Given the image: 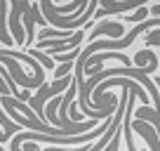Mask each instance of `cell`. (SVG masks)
Instances as JSON below:
<instances>
[{
    "mask_svg": "<svg viewBox=\"0 0 160 151\" xmlns=\"http://www.w3.org/2000/svg\"><path fill=\"white\" fill-rule=\"evenodd\" d=\"M106 128H101V130H92V132H85L82 137H64V135H52V137H45L42 132H19V135L12 139L10 149L12 151H21V142L26 139H38V142H61V144H80V142H87L92 139V137H99V132H104Z\"/></svg>",
    "mask_w": 160,
    "mask_h": 151,
    "instance_id": "6da1fadb",
    "label": "cell"
},
{
    "mask_svg": "<svg viewBox=\"0 0 160 151\" xmlns=\"http://www.w3.org/2000/svg\"><path fill=\"white\" fill-rule=\"evenodd\" d=\"M5 10H7V5H5V0H0V40L5 43V45H10L12 43V38H10V33H7V29H5Z\"/></svg>",
    "mask_w": 160,
    "mask_h": 151,
    "instance_id": "7a4b0ae2",
    "label": "cell"
},
{
    "mask_svg": "<svg viewBox=\"0 0 160 151\" xmlns=\"http://www.w3.org/2000/svg\"><path fill=\"white\" fill-rule=\"evenodd\" d=\"M31 55H33V57H38V59L42 61V66H45V69H52V59H50V57H47V55H40L38 50H33V52H31Z\"/></svg>",
    "mask_w": 160,
    "mask_h": 151,
    "instance_id": "3957f363",
    "label": "cell"
},
{
    "mask_svg": "<svg viewBox=\"0 0 160 151\" xmlns=\"http://www.w3.org/2000/svg\"><path fill=\"white\" fill-rule=\"evenodd\" d=\"M71 69H73V66H71V64H64V66H59V69L54 71V76H57V78H61V76H66V73H68Z\"/></svg>",
    "mask_w": 160,
    "mask_h": 151,
    "instance_id": "277c9868",
    "label": "cell"
},
{
    "mask_svg": "<svg viewBox=\"0 0 160 151\" xmlns=\"http://www.w3.org/2000/svg\"><path fill=\"white\" fill-rule=\"evenodd\" d=\"M144 17H146V10H139L137 14H130V17H127V21H144Z\"/></svg>",
    "mask_w": 160,
    "mask_h": 151,
    "instance_id": "5b68a950",
    "label": "cell"
},
{
    "mask_svg": "<svg viewBox=\"0 0 160 151\" xmlns=\"http://www.w3.org/2000/svg\"><path fill=\"white\" fill-rule=\"evenodd\" d=\"M0 123H2V125H7V128H10V130H12V132L17 130V125H10V123H7V118L2 116V113H0Z\"/></svg>",
    "mask_w": 160,
    "mask_h": 151,
    "instance_id": "8992f818",
    "label": "cell"
}]
</instances>
